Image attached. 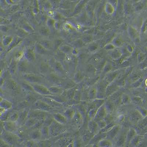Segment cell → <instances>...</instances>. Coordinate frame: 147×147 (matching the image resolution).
<instances>
[{
    "label": "cell",
    "mask_w": 147,
    "mask_h": 147,
    "mask_svg": "<svg viewBox=\"0 0 147 147\" xmlns=\"http://www.w3.org/2000/svg\"><path fill=\"white\" fill-rule=\"evenodd\" d=\"M44 125V121H38L35 124L32 128L30 129V130L40 129H41L42 127Z\"/></svg>",
    "instance_id": "obj_31"
},
{
    "label": "cell",
    "mask_w": 147,
    "mask_h": 147,
    "mask_svg": "<svg viewBox=\"0 0 147 147\" xmlns=\"http://www.w3.org/2000/svg\"><path fill=\"white\" fill-rule=\"evenodd\" d=\"M105 110V107L103 106H102L99 109V110H98L97 112V114L95 115V117H94V119L97 121V122L102 120V119L105 118L106 115Z\"/></svg>",
    "instance_id": "obj_24"
},
{
    "label": "cell",
    "mask_w": 147,
    "mask_h": 147,
    "mask_svg": "<svg viewBox=\"0 0 147 147\" xmlns=\"http://www.w3.org/2000/svg\"><path fill=\"white\" fill-rule=\"evenodd\" d=\"M50 113L39 110H34L30 109L29 111L28 118H34L40 121H44L47 115Z\"/></svg>",
    "instance_id": "obj_8"
},
{
    "label": "cell",
    "mask_w": 147,
    "mask_h": 147,
    "mask_svg": "<svg viewBox=\"0 0 147 147\" xmlns=\"http://www.w3.org/2000/svg\"><path fill=\"white\" fill-rule=\"evenodd\" d=\"M30 84L32 85L35 92L39 95L45 96L52 94L47 85L39 84Z\"/></svg>",
    "instance_id": "obj_7"
},
{
    "label": "cell",
    "mask_w": 147,
    "mask_h": 147,
    "mask_svg": "<svg viewBox=\"0 0 147 147\" xmlns=\"http://www.w3.org/2000/svg\"><path fill=\"white\" fill-rule=\"evenodd\" d=\"M31 106L30 104L24 98V99H21L18 101L17 103L15 109L14 110L19 111L24 109L30 108Z\"/></svg>",
    "instance_id": "obj_19"
},
{
    "label": "cell",
    "mask_w": 147,
    "mask_h": 147,
    "mask_svg": "<svg viewBox=\"0 0 147 147\" xmlns=\"http://www.w3.org/2000/svg\"><path fill=\"white\" fill-rule=\"evenodd\" d=\"M30 131L29 129L24 125L18 127V129L14 133L16 134L23 143L24 141L29 139V134Z\"/></svg>",
    "instance_id": "obj_11"
},
{
    "label": "cell",
    "mask_w": 147,
    "mask_h": 147,
    "mask_svg": "<svg viewBox=\"0 0 147 147\" xmlns=\"http://www.w3.org/2000/svg\"><path fill=\"white\" fill-rule=\"evenodd\" d=\"M48 85H56L61 86L64 78L58 75L56 73H49L45 77Z\"/></svg>",
    "instance_id": "obj_6"
},
{
    "label": "cell",
    "mask_w": 147,
    "mask_h": 147,
    "mask_svg": "<svg viewBox=\"0 0 147 147\" xmlns=\"http://www.w3.org/2000/svg\"><path fill=\"white\" fill-rule=\"evenodd\" d=\"M1 139L10 147L18 146L22 145L23 142L14 133H11L4 130L1 132Z\"/></svg>",
    "instance_id": "obj_1"
},
{
    "label": "cell",
    "mask_w": 147,
    "mask_h": 147,
    "mask_svg": "<svg viewBox=\"0 0 147 147\" xmlns=\"http://www.w3.org/2000/svg\"><path fill=\"white\" fill-rule=\"evenodd\" d=\"M1 122L2 123L1 124V127L3 129L2 131L5 130L8 132L15 133L18 129V127H20L17 122L10 121Z\"/></svg>",
    "instance_id": "obj_10"
},
{
    "label": "cell",
    "mask_w": 147,
    "mask_h": 147,
    "mask_svg": "<svg viewBox=\"0 0 147 147\" xmlns=\"http://www.w3.org/2000/svg\"><path fill=\"white\" fill-rule=\"evenodd\" d=\"M30 109L32 110L45 111V112L52 113L60 111L51 107L48 104L40 99H38L30 107Z\"/></svg>",
    "instance_id": "obj_4"
},
{
    "label": "cell",
    "mask_w": 147,
    "mask_h": 147,
    "mask_svg": "<svg viewBox=\"0 0 147 147\" xmlns=\"http://www.w3.org/2000/svg\"><path fill=\"white\" fill-rule=\"evenodd\" d=\"M39 99H41L42 100L44 101V102L50 106L51 107L56 109V110H59L60 112L63 111L65 109L63 104L59 103L57 101L55 100H54L49 98V97L40 96Z\"/></svg>",
    "instance_id": "obj_9"
},
{
    "label": "cell",
    "mask_w": 147,
    "mask_h": 147,
    "mask_svg": "<svg viewBox=\"0 0 147 147\" xmlns=\"http://www.w3.org/2000/svg\"><path fill=\"white\" fill-rule=\"evenodd\" d=\"M77 88V86L69 90H64L61 94L66 98L67 100L73 99L76 90Z\"/></svg>",
    "instance_id": "obj_21"
},
{
    "label": "cell",
    "mask_w": 147,
    "mask_h": 147,
    "mask_svg": "<svg viewBox=\"0 0 147 147\" xmlns=\"http://www.w3.org/2000/svg\"><path fill=\"white\" fill-rule=\"evenodd\" d=\"M45 96L49 97L59 103L63 104V105L68 100L62 94H51V95Z\"/></svg>",
    "instance_id": "obj_23"
},
{
    "label": "cell",
    "mask_w": 147,
    "mask_h": 147,
    "mask_svg": "<svg viewBox=\"0 0 147 147\" xmlns=\"http://www.w3.org/2000/svg\"><path fill=\"white\" fill-rule=\"evenodd\" d=\"M76 105L69 106L67 107L61 112L67 119L68 121L70 122L74 116L77 110Z\"/></svg>",
    "instance_id": "obj_13"
},
{
    "label": "cell",
    "mask_w": 147,
    "mask_h": 147,
    "mask_svg": "<svg viewBox=\"0 0 147 147\" xmlns=\"http://www.w3.org/2000/svg\"><path fill=\"white\" fill-rule=\"evenodd\" d=\"M83 120L84 118L82 115L77 109L74 116L69 122V124L77 128H80L83 123Z\"/></svg>",
    "instance_id": "obj_12"
},
{
    "label": "cell",
    "mask_w": 147,
    "mask_h": 147,
    "mask_svg": "<svg viewBox=\"0 0 147 147\" xmlns=\"http://www.w3.org/2000/svg\"><path fill=\"white\" fill-rule=\"evenodd\" d=\"M48 87L52 94H61L64 90L61 86L56 85H50L48 86Z\"/></svg>",
    "instance_id": "obj_22"
},
{
    "label": "cell",
    "mask_w": 147,
    "mask_h": 147,
    "mask_svg": "<svg viewBox=\"0 0 147 147\" xmlns=\"http://www.w3.org/2000/svg\"><path fill=\"white\" fill-rule=\"evenodd\" d=\"M13 108L14 104L12 102L1 97V109L4 110H9L13 109Z\"/></svg>",
    "instance_id": "obj_17"
},
{
    "label": "cell",
    "mask_w": 147,
    "mask_h": 147,
    "mask_svg": "<svg viewBox=\"0 0 147 147\" xmlns=\"http://www.w3.org/2000/svg\"><path fill=\"white\" fill-rule=\"evenodd\" d=\"M22 77L23 80L30 84H39L48 85L45 77L34 74L24 73L22 74Z\"/></svg>",
    "instance_id": "obj_5"
},
{
    "label": "cell",
    "mask_w": 147,
    "mask_h": 147,
    "mask_svg": "<svg viewBox=\"0 0 147 147\" xmlns=\"http://www.w3.org/2000/svg\"><path fill=\"white\" fill-rule=\"evenodd\" d=\"M18 82L20 85L22 90H23L24 92L26 94H36L34 90L32 85L29 83L26 82L23 80L22 81H18Z\"/></svg>",
    "instance_id": "obj_16"
},
{
    "label": "cell",
    "mask_w": 147,
    "mask_h": 147,
    "mask_svg": "<svg viewBox=\"0 0 147 147\" xmlns=\"http://www.w3.org/2000/svg\"><path fill=\"white\" fill-rule=\"evenodd\" d=\"M18 116L19 115L18 111L13 109L9 117V121L17 122L18 119Z\"/></svg>",
    "instance_id": "obj_28"
},
{
    "label": "cell",
    "mask_w": 147,
    "mask_h": 147,
    "mask_svg": "<svg viewBox=\"0 0 147 147\" xmlns=\"http://www.w3.org/2000/svg\"><path fill=\"white\" fill-rule=\"evenodd\" d=\"M22 145L26 147H38L37 141H35L30 139L24 141Z\"/></svg>",
    "instance_id": "obj_30"
},
{
    "label": "cell",
    "mask_w": 147,
    "mask_h": 147,
    "mask_svg": "<svg viewBox=\"0 0 147 147\" xmlns=\"http://www.w3.org/2000/svg\"><path fill=\"white\" fill-rule=\"evenodd\" d=\"M3 88L7 89L13 97L20 95L24 92L18 81H16L12 78H9L7 80H5Z\"/></svg>",
    "instance_id": "obj_2"
},
{
    "label": "cell",
    "mask_w": 147,
    "mask_h": 147,
    "mask_svg": "<svg viewBox=\"0 0 147 147\" xmlns=\"http://www.w3.org/2000/svg\"><path fill=\"white\" fill-rule=\"evenodd\" d=\"M42 134V140L51 138L50 136L49 127L43 125L40 129Z\"/></svg>",
    "instance_id": "obj_25"
},
{
    "label": "cell",
    "mask_w": 147,
    "mask_h": 147,
    "mask_svg": "<svg viewBox=\"0 0 147 147\" xmlns=\"http://www.w3.org/2000/svg\"><path fill=\"white\" fill-rule=\"evenodd\" d=\"M52 115L55 121L63 125H67L69 124L67 119L60 111L53 113Z\"/></svg>",
    "instance_id": "obj_15"
},
{
    "label": "cell",
    "mask_w": 147,
    "mask_h": 147,
    "mask_svg": "<svg viewBox=\"0 0 147 147\" xmlns=\"http://www.w3.org/2000/svg\"><path fill=\"white\" fill-rule=\"evenodd\" d=\"M38 121V120L34 118H28L26 120L24 125L30 129Z\"/></svg>",
    "instance_id": "obj_29"
},
{
    "label": "cell",
    "mask_w": 147,
    "mask_h": 147,
    "mask_svg": "<svg viewBox=\"0 0 147 147\" xmlns=\"http://www.w3.org/2000/svg\"><path fill=\"white\" fill-rule=\"evenodd\" d=\"M0 147H10L5 141H4L2 139H1L0 141Z\"/></svg>",
    "instance_id": "obj_32"
},
{
    "label": "cell",
    "mask_w": 147,
    "mask_h": 147,
    "mask_svg": "<svg viewBox=\"0 0 147 147\" xmlns=\"http://www.w3.org/2000/svg\"><path fill=\"white\" fill-rule=\"evenodd\" d=\"M30 109V108H28L18 111L19 116L17 123L20 126L24 125L28 118V115Z\"/></svg>",
    "instance_id": "obj_14"
},
{
    "label": "cell",
    "mask_w": 147,
    "mask_h": 147,
    "mask_svg": "<svg viewBox=\"0 0 147 147\" xmlns=\"http://www.w3.org/2000/svg\"><path fill=\"white\" fill-rule=\"evenodd\" d=\"M77 84L73 80L64 78L61 85V87L64 90H69L77 86Z\"/></svg>",
    "instance_id": "obj_20"
},
{
    "label": "cell",
    "mask_w": 147,
    "mask_h": 147,
    "mask_svg": "<svg viewBox=\"0 0 147 147\" xmlns=\"http://www.w3.org/2000/svg\"><path fill=\"white\" fill-rule=\"evenodd\" d=\"M29 139L38 141L42 140L41 130L40 129L30 130Z\"/></svg>",
    "instance_id": "obj_18"
},
{
    "label": "cell",
    "mask_w": 147,
    "mask_h": 147,
    "mask_svg": "<svg viewBox=\"0 0 147 147\" xmlns=\"http://www.w3.org/2000/svg\"><path fill=\"white\" fill-rule=\"evenodd\" d=\"M66 125H63L54 121L53 123L49 127L50 136L51 138L58 137L63 134L67 133Z\"/></svg>",
    "instance_id": "obj_3"
},
{
    "label": "cell",
    "mask_w": 147,
    "mask_h": 147,
    "mask_svg": "<svg viewBox=\"0 0 147 147\" xmlns=\"http://www.w3.org/2000/svg\"><path fill=\"white\" fill-rule=\"evenodd\" d=\"M6 110L3 112L1 113V121L2 122H5L9 121V117L12 110Z\"/></svg>",
    "instance_id": "obj_26"
},
{
    "label": "cell",
    "mask_w": 147,
    "mask_h": 147,
    "mask_svg": "<svg viewBox=\"0 0 147 147\" xmlns=\"http://www.w3.org/2000/svg\"><path fill=\"white\" fill-rule=\"evenodd\" d=\"M54 121L52 113H49L44 122V125L49 127Z\"/></svg>",
    "instance_id": "obj_27"
}]
</instances>
